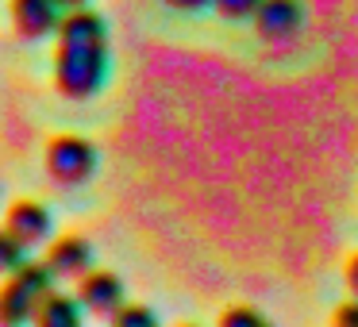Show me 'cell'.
Masks as SVG:
<instances>
[{
    "instance_id": "cell-1",
    "label": "cell",
    "mask_w": 358,
    "mask_h": 327,
    "mask_svg": "<svg viewBox=\"0 0 358 327\" xmlns=\"http://www.w3.org/2000/svg\"><path fill=\"white\" fill-rule=\"evenodd\" d=\"M55 89L66 101H93L108 81V27L104 16L85 8H70L55 35Z\"/></svg>"
},
{
    "instance_id": "cell-2",
    "label": "cell",
    "mask_w": 358,
    "mask_h": 327,
    "mask_svg": "<svg viewBox=\"0 0 358 327\" xmlns=\"http://www.w3.org/2000/svg\"><path fill=\"white\" fill-rule=\"evenodd\" d=\"M55 273L47 262H24L20 270L8 273L4 289H0V319L4 327H31L39 316L43 300L55 293Z\"/></svg>"
},
{
    "instance_id": "cell-3",
    "label": "cell",
    "mask_w": 358,
    "mask_h": 327,
    "mask_svg": "<svg viewBox=\"0 0 358 327\" xmlns=\"http://www.w3.org/2000/svg\"><path fill=\"white\" fill-rule=\"evenodd\" d=\"M43 166H47V177L55 181V185L78 189L96 173L101 154H96V147L85 139V135H55V139L47 143Z\"/></svg>"
},
{
    "instance_id": "cell-4",
    "label": "cell",
    "mask_w": 358,
    "mask_h": 327,
    "mask_svg": "<svg viewBox=\"0 0 358 327\" xmlns=\"http://www.w3.org/2000/svg\"><path fill=\"white\" fill-rule=\"evenodd\" d=\"M304 20H308L304 0H262L250 24H255V35L262 43H270V47H289V43L301 39Z\"/></svg>"
},
{
    "instance_id": "cell-5",
    "label": "cell",
    "mask_w": 358,
    "mask_h": 327,
    "mask_svg": "<svg viewBox=\"0 0 358 327\" xmlns=\"http://www.w3.org/2000/svg\"><path fill=\"white\" fill-rule=\"evenodd\" d=\"M8 16L20 39L43 43L50 35H58L66 8H62V0H8Z\"/></svg>"
},
{
    "instance_id": "cell-6",
    "label": "cell",
    "mask_w": 358,
    "mask_h": 327,
    "mask_svg": "<svg viewBox=\"0 0 358 327\" xmlns=\"http://www.w3.org/2000/svg\"><path fill=\"white\" fill-rule=\"evenodd\" d=\"M73 293H78L81 308H85L89 316H96V319H112L127 304L124 281H120L112 270H89L85 277L78 281V289H73Z\"/></svg>"
},
{
    "instance_id": "cell-7",
    "label": "cell",
    "mask_w": 358,
    "mask_h": 327,
    "mask_svg": "<svg viewBox=\"0 0 358 327\" xmlns=\"http://www.w3.org/2000/svg\"><path fill=\"white\" fill-rule=\"evenodd\" d=\"M4 231H12L16 239H24L27 247H47L55 239V216L47 204L39 201H12L4 212Z\"/></svg>"
},
{
    "instance_id": "cell-8",
    "label": "cell",
    "mask_w": 358,
    "mask_h": 327,
    "mask_svg": "<svg viewBox=\"0 0 358 327\" xmlns=\"http://www.w3.org/2000/svg\"><path fill=\"white\" fill-rule=\"evenodd\" d=\"M43 262L50 266V273H55L58 281H73V285H78V281L93 270V247H89V239H81V235H58V239L47 242Z\"/></svg>"
},
{
    "instance_id": "cell-9",
    "label": "cell",
    "mask_w": 358,
    "mask_h": 327,
    "mask_svg": "<svg viewBox=\"0 0 358 327\" xmlns=\"http://www.w3.org/2000/svg\"><path fill=\"white\" fill-rule=\"evenodd\" d=\"M85 316L89 312L81 308V300H78V293H50L47 300H43V308H39V316H35V324L31 327H85Z\"/></svg>"
},
{
    "instance_id": "cell-10",
    "label": "cell",
    "mask_w": 358,
    "mask_h": 327,
    "mask_svg": "<svg viewBox=\"0 0 358 327\" xmlns=\"http://www.w3.org/2000/svg\"><path fill=\"white\" fill-rule=\"evenodd\" d=\"M0 262H4V270H20L24 262H31V247H27L24 239H16L12 231L0 235Z\"/></svg>"
},
{
    "instance_id": "cell-11",
    "label": "cell",
    "mask_w": 358,
    "mask_h": 327,
    "mask_svg": "<svg viewBox=\"0 0 358 327\" xmlns=\"http://www.w3.org/2000/svg\"><path fill=\"white\" fill-rule=\"evenodd\" d=\"M216 327H273V324L258 308H250V304H231V308L220 316Z\"/></svg>"
},
{
    "instance_id": "cell-12",
    "label": "cell",
    "mask_w": 358,
    "mask_h": 327,
    "mask_svg": "<svg viewBox=\"0 0 358 327\" xmlns=\"http://www.w3.org/2000/svg\"><path fill=\"white\" fill-rule=\"evenodd\" d=\"M112 327H162V324H158V316L147 304H124V308L112 316Z\"/></svg>"
},
{
    "instance_id": "cell-13",
    "label": "cell",
    "mask_w": 358,
    "mask_h": 327,
    "mask_svg": "<svg viewBox=\"0 0 358 327\" xmlns=\"http://www.w3.org/2000/svg\"><path fill=\"white\" fill-rule=\"evenodd\" d=\"M258 4H262V0H212V8H216V16L231 20V24H243V20H255Z\"/></svg>"
},
{
    "instance_id": "cell-14",
    "label": "cell",
    "mask_w": 358,
    "mask_h": 327,
    "mask_svg": "<svg viewBox=\"0 0 358 327\" xmlns=\"http://www.w3.org/2000/svg\"><path fill=\"white\" fill-rule=\"evenodd\" d=\"M331 327H358V296L331 312Z\"/></svg>"
},
{
    "instance_id": "cell-15",
    "label": "cell",
    "mask_w": 358,
    "mask_h": 327,
    "mask_svg": "<svg viewBox=\"0 0 358 327\" xmlns=\"http://www.w3.org/2000/svg\"><path fill=\"white\" fill-rule=\"evenodd\" d=\"M166 8H173V12H204V8H212V0H162Z\"/></svg>"
},
{
    "instance_id": "cell-16",
    "label": "cell",
    "mask_w": 358,
    "mask_h": 327,
    "mask_svg": "<svg viewBox=\"0 0 358 327\" xmlns=\"http://www.w3.org/2000/svg\"><path fill=\"white\" fill-rule=\"evenodd\" d=\"M343 281H347L350 296H358V250L347 258V270H343Z\"/></svg>"
},
{
    "instance_id": "cell-17",
    "label": "cell",
    "mask_w": 358,
    "mask_h": 327,
    "mask_svg": "<svg viewBox=\"0 0 358 327\" xmlns=\"http://www.w3.org/2000/svg\"><path fill=\"white\" fill-rule=\"evenodd\" d=\"M85 4H89V0H62V8H66V12H70V8H85Z\"/></svg>"
},
{
    "instance_id": "cell-18",
    "label": "cell",
    "mask_w": 358,
    "mask_h": 327,
    "mask_svg": "<svg viewBox=\"0 0 358 327\" xmlns=\"http://www.w3.org/2000/svg\"><path fill=\"white\" fill-rule=\"evenodd\" d=\"M178 327H196V324H178Z\"/></svg>"
}]
</instances>
